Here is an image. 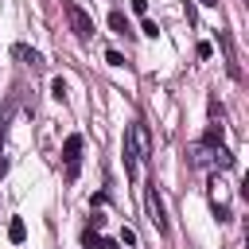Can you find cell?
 I'll use <instances>...</instances> for the list:
<instances>
[{
  "label": "cell",
  "mask_w": 249,
  "mask_h": 249,
  "mask_svg": "<svg viewBox=\"0 0 249 249\" xmlns=\"http://www.w3.org/2000/svg\"><path fill=\"white\" fill-rule=\"evenodd\" d=\"M144 206H148V222L156 226V233H160V237H167V233H171V226H167V214H163V198H160L156 183H148V191H144Z\"/></svg>",
  "instance_id": "1"
},
{
  "label": "cell",
  "mask_w": 249,
  "mask_h": 249,
  "mask_svg": "<svg viewBox=\"0 0 249 249\" xmlns=\"http://www.w3.org/2000/svg\"><path fill=\"white\" fill-rule=\"evenodd\" d=\"M62 12H66V19H70V31H74L78 39H89V35H93V16H89V12H82L74 0H66V4H62Z\"/></svg>",
  "instance_id": "2"
},
{
  "label": "cell",
  "mask_w": 249,
  "mask_h": 249,
  "mask_svg": "<svg viewBox=\"0 0 249 249\" xmlns=\"http://www.w3.org/2000/svg\"><path fill=\"white\" fill-rule=\"evenodd\" d=\"M62 163H66V179L74 183L78 179V167H82V136L78 132H70L62 140Z\"/></svg>",
  "instance_id": "3"
},
{
  "label": "cell",
  "mask_w": 249,
  "mask_h": 249,
  "mask_svg": "<svg viewBox=\"0 0 249 249\" xmlns=\"http://www.w3.org/2000/svg\"><path fill=\"white\" fill-rule=\"evenodd\" d=\"M218 47H222V58H226V74H230V78H241V66H237V54H233V39H230V31H218Z\"/></svg>",
  "instance_id": "4"
},
{
  "label": "cell",
  "mask_w": 249,
  "mask_h": 249,
  "mask_svg": "<svg viewBox=\"0 0 249 249\" xmlns=\"http://www.w3.org/2000/svg\"><path fill=\"white\" fill-rule=\"evenodd\" d=\"M128 140H132L136 156H152V140H148V124H144V121H136V124L128 128Z\"/></svg>",
  "instance_id": "5"
},
{
  "label": "cell",
  "mask_w": 249,
  "mask_h": 249,
  "mask_svg": "<svg viewBox=\"0 0 249 249\" xmlns=\"http://www.w3.org/2000/svg\"><path fill=\"white\" fill-rule=\"evenodd\" d=\"M210 210H214V218H218V222H230V218H233V214H230V202L218 195V179L210 183Z\"/></svg>",
  "instance_id": "6"
},
{
  "label": "cell",
  "mask_w": 249,
  "mask_h": 249,
  "mask_svg": "<svg viewBox=\"0 0 249 249\" xmlns=\"http://www.w3.org/2000/svg\"><path fill=\"white\" fill-rule=\"evenodd\" d=\"M202 148H226V128H222V121H214V124L202 132Z\"/></svg>",
  "instance_id": "7"
},
{
  "label": "cell",
  "mask_w": 249,
  "mask_h": 249,
  "mask_svg": "<svg viewBox=\"0 0 249 249\" xmlns=\"http://www.w3.org/2000/svg\"><path fill=\"white\" fill-rule=\"evenodd\" d=\"M8 237L19 245V241L27 237V222H23V218H12V222H8Z\"/></svg>",
  "instance_id": "8"
},
{
  "label": "cell",
  "mask_w": 249,
  "mask_h": 249,
  "mask_svg": "<svg viewBox=\"0 0 249 249\" xmlns=\"http://www.w3.org/2000/svg\"><path fill=\"white\" fill-rule=\"evenodd\" d=\"M109 27H113L117 35H132V27H128V19H124V12H113V16H109Z\"/></svg>",
  "instance_id": "9"
},
{
  "label": "cell",
  "mask_w": 249,
  "mask_h": 249,
  "mask_svg": "<svg viewBox=\"0 0 249 249\" xmlns=\"http://www.w3.org/2000/svg\"><path fill=\"white\" fill-rule=\"evenodd\" d=\"M16 58H23L27 66H43V58H39V51H31V47H23V43L16 47Z\"/></svg>",
  "instance_id": "10"
},
{
  "label": "cell",
  "mask_w": 249,
  "mask_h": 249,
  "mask_svg": "<svg viewBox=\"0 0 249 249\" xmlns=\"http://www.w3.org/2000/svg\"><path fill=\"white\" fill-rule=\"evenodd\" d=\"M82 245H86V249H101V233H97L93 226H86V230H82Z\"/></svg>",
  "instance_id": "11"
},
{
  "label": "cell",
  "mask_w": 249,
  "mask_h": 249,
  "mask_svg": "<svg viewBox=\"0 0 249 249\" xmlns=\"http://www.w3.org/2000/svg\"><path fill=\"white\" fill-rule=\"evenodd\" d=\"M51 97H58V101L66 97V82L62 78H51Z\"/></svg>",
  "instance_id": "12"
},
{
  "label": "cell",
  "mask_w": 249,
  "mask_h": 249,
  "mask_svg": "<svg viewBox=\"0 0 249 249\" xmlns=\"http://www.w3.org/2000/svg\"><path fill=\"white\" fill-rule=\"evenodd\" d=\"M206 105H210V117H214V121H222V117H226V109H222V101H218V97H210Z\"/></svg>",
  "instance_id": "13"
},
{
  "label": "cell",
  "mask_w": 249,
  "mask_h": 249,
  "mask_svg": "<svg viewBox=\"0 0 249 249\" xmlns=\"http://www.w3.org/2000/svg\"><path fill=\"white\" fill-rule=\"evenodd\" d=\"M140 31H144L148 39H156V35H160V23H156V19H144V27H140Z\"/></svg>",
  "instance_id": "14"
},
{
  "label": "cell",
  "mask_w": 249,
  "mask_h": 249,
  "mask_svg": "<svg viewBox=\"0 0 249 249\" xmlns=\"http://www.w3.org/2000/svg\"><path fill=\"white\" fill-rule=\"evenodd\" d=\"M105 62H109V66H124V54H121V51H105Z\"/></svg>",
  "instance_id": "15"
},
{
  "label": "cell",
  "mask_w": 249,
  "mask_h": 249,
  "mask_svg": "<svg viewBox=\"0 0 249 249\" xmlns=\"http://www.w3.org/2000/svg\"><path fill=\"white\" fill-rule=\"evenodd\" d=\"M121 245H136V233H132V230H128V226H124V230H121Z\"/></svg>",
  "instance_id": "16"
},
{
  "label": "cell",
  "mask_w": 249,
  "mask_h": 249,
  "mask_svg": "<svg viewBox=\"0 0 249 249\" xmlns=\"http://www.w3.org/2000/svg\"><path fill=\"white\" fill-rule=\"evenodd\" d=\"M132 12H136V16H144V12H148V0H132Z\"/></svg>",
  "instance_id": "17"
},
{
  "label": "cell",
  "mask_w": 249,
  "mask_h": 249,
  "mask_svg": "<svg viewBox=\"0 0 249 249\" xmlns=\"http://www.w3.org/2000/svg\"><path fill=\"white\" fill-rule=\"evenodd\" d=\"M101 249H121V245H117L113 237H101Z\"/></svg>",
  "instance_id": "18"
},
{
  "label": "cell",
  "mask_w": 249,
  "mask_h": 249,
  "mask_svg": "<svg viewBox=\"0 0 249 249\" xmlns=\"http://www.w3.org/2000/svg\"><path fill=\"white\" fill-rule=\"evenodd\" d=\"M4 171H8V160H4V156H0V179H4Z\"/></svg>",
  "instance_id": "19"
},
{
  "label": "cell",
  "mask_w": 249,
  "mask_h": 249,
  "mask_svg": "<svg viewBox=\"0 0 249 249\" xmlns=\"http://www.w3.org/2000/svg\"><path fill=\"white\" fill-rule=\"evenodd\" d=\"M198 4H206V8H218V0H198Z\"/></svg>",
  "instance_id": "20"
}]
</instances>
